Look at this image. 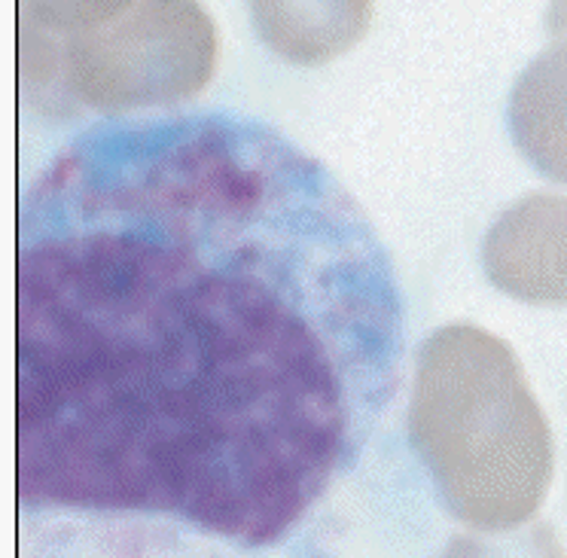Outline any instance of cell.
<instances>
[{
    "label": "cell",
    "instance_id": "obj_1",
    "mask_svg": "<svg viewBox=\"0 0 567 558\" xmlns=\"http://www.w3.org/2000/svg\"><path fill=\"white\" fill-rule=\"evenodd\" d=\"M403 348L391 254L321 159L238 113L92 125L16 217L19 507L284 544Z\"/></svg>",
    "mask_w": 567,
    "mask_h": 558
},
{
    "label": "cell",
    "instance_id": "obj_2",
    "mask_svg": "<svg viewBox=\"0 0 567 558\" xmlns=\"http://www.w3.org/2000/svg\"><path fill=\"white\" fill-rule=\"evenodd\" d=\"M217 62L220 34L198 0H137L111 25L74 38L19 31L22 92L52 116L174 107L205 92Z\"/></svg>",
    "mask_w": 567,
    "mask_h": 558
},
{
    "label": "cell",
    "instance_id": "obj_3",
    "mask_svg": "<svg viewBox=\"0 0 567 558\" xmlns=\"http://www.w3.org/2000/svg\"><path fill=\"white\" fill-rule=\"evenodd\" d=\"M412 431L452 492L492 495L537 471L546 424L504 339L449 323L424 339L415 366Z\"/></svg>",
    "mask_w": 567,
    "mask_h": 558
},
{
    "label": "cell",
    "instance_id": "obj_4",
    "mask_svg": "<svg viewBox=\"0 0 567 558\" xmlns=\"http://www.w3.org/2000/svg\"><path fill=\"white\" fill-rule=\"evenodd\" d=\"M497 290L530 306H567V196L530 193L509 205L482 241Z\"/></svg>",
    "mask_w": 567,
    "mask_h": 558
},
{
    "label": "cell",
    "instance_id": "obj_5",
    "mask_svg": "<svg viewBox=\"0 0 567 558\" xmlns=\"http://www.w3.org/2000/svg\"><path fill=\"white\" fill-rule=\"evenodd\" d=\"M266 50L287 64L321 68L367 38L375 0H247Z\"/></svg>",
    "mask_w": 567,
    "mask_h": 558
},
{
    "label": "cell",
    "instance_id": "obj_6",
    "mask_svg": "<svg viewBox=\"0 0 567 558\" xmlns=\"http://www.w3.org/2000/svg\"><path fill=\"white\" fill-rule=\"evenodd\" d=\"M509 132L525 159L567 184V43L537 55L509 95Z\"/></svg>",
    "mask_w": 567,
    "mask_h": 558
},
{
    "label": "cell",
    "instance_id": "obj_7",
    "mask_svg": "<svg viewBox=\"0 0 567 558\" xmlns=\"http://www.w3.org/2000/svg\"><path fill=\"white\" fill-rule=\"evenodd\" d=\"M137 0H19V19L59 38L86 34L125 16Z\"/></svg>",
    "mask_w": 567,
    "mask_h": 558
}]
</instances>
